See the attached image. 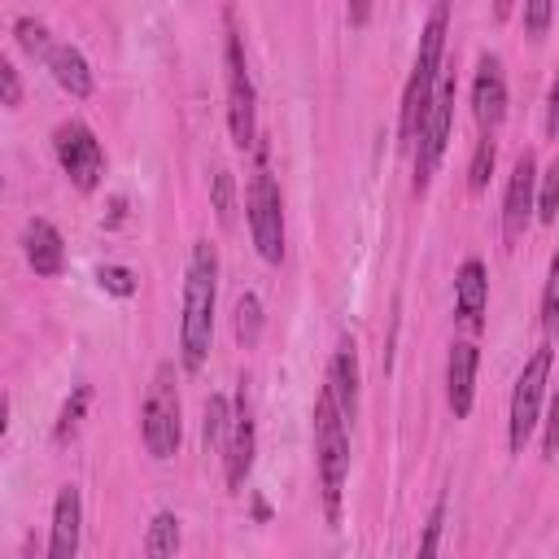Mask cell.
Returning a JSON list of instances; mask_svg holds the SVG:
<instances>
[{"instance_id":"cell-29","label":"cell","mask_w":559,"mask_h":559,"mask_svg":"<svg viewBox=\"0 0 559 559\" xmlns=\"http://www.w3.org/2000/svg\"><path fill=\"white\" fill-rule=\"evenodd\" d=\"M96 280H100V288L114 293V297H131V293H135V271H127V266H100Z\"/></svg>"},{"instance_id":"cell-16","label":"cell","mask_w":559,"mask_h":559,"mask_svg":"<svg viewBox=\"0 0 559 559\" xmlns=\"http://www.w3.org/2000/svg\"><path fill=\"white\" fill-rule=\"evenodd\" d=\"M79 528H83V493L79 485H61L52 502V537H48V559H74L79 550Z\"/></svg>"},{"instance_id":"cell-19","label":"cell","mask_w":559,"mask_h":559,"mask_svg":"<svg viewBox=\"0 0 559 559\" xmlns=\"http://www.w3.org/2000/svg\"><path fill=\"white\" fill-rule=\"evenodd\" d=\"M210 205H214L218 227L231 231V227H236V175H231L227 166H218V170L210 175Z\"/></svg>"},{"instance_id":"cell-34","label":"cell","mask_w":559,"mask_h":559,"mask_svg":"<svg viewBox=\"0 0 559 559\" xmlns=\"http://www.w3.org/2000/svg\"><path fill=\"white\" fill-rule=\"evenodd\" d=\"M371 4H376V0H345L349 26H367V22H371Z\"/></svg>"},{"instance_id":"cell-7","label":"cell","mask_w":559,"mask_h":559,"mask_svg":"<svg viewBox=\"0 0 559 559\" xmlns=\"http://www.w3.org/2000/svg\"><path fill=\"white\" fill-rule=\"evenodd\" d=\"M454 92H459L454 70H441L437 92H432V105H428V118H424V127H419V135H415V148H411V153H415V179H411V188H415L419 197L428 192V179H432V170L441 166L450 127H454Z\"/></svg>"},{"instance_id":"cell-14","label":"cell","mask_w":559,"mask_h":559,"mask_svg":"<svg viewBox=\"0 0 559 559\" xmlns=\"http://www.w3.org/2000/svg\"><path fill=\"white\" fill-rule=\"evenodd\" d=\"M485 306H489V275H485V262L480 258H467L454 275V314L467 332H480L485 328Z\"/></svg>"},{"instance_id":"cell-24","label":"cell","mask_w":559,"mask_h":559,"mask_svg":"<svg viewBox=\"0 0 559 559\" xmlns=\"http://www.w3.org/2000/svg\"><path fill=\"white\" fill-rule=\"evenodd\" d=\"M493 157H498V144H493V131H485V135L476 140V153H472V166H467V188H472V192H485V188H489Z\"/></svg>"},{"instance_id":"cell-26","label":"cell","mask_w":559,"mask_h":559,"mask_svg":"<svg viewBox=\"0 0 559 559\" xmlns=\"http://www.w3.org/2000/svg\"><path fill=\"white\" fill-rule=\"evenodd\" d=\"M542 328H546V336H559V245L550 253V275H546V293H542Z\"/></svg>"},{"instance_id":"cell-18","label":"cell","mask_w":559,"mask_h":559,"mask_svg":"<svg viewBox=\"0 0 559 559\" xmlns=\"http://www.w3.org/2000/svg\"><path fill=\"white\" fill-rule=\"evenodd\" d=\"M328 380H332V389H336V402H341L345 419H354V415H358V380H362V376H358V345H354V336H341V341H336Z\"/></svg>"},{"instance_id":"cell-12","label":"cell","mask_w":559,"mask_h":559,"mask_svg":"<svg viewBox=\"0 0 559 559\" xmlns=\"http://www.w3.org/2000/svg\"><path fill=\"white\" fill-rule=\"evenodd\" d=\"M472 114L480 122V131H493L507 118V74L502 61L493 52H485L476 61V79H472Z\"/></svg>"},{"instance_id":"cell-8","label":"cell","mask_w":559,"mask_h":559,"mask_svg":"<svg viewBox=\"0 0 559 559\" xmlns=\"http://www.w3.org/2000/svg\"><path fill=\"white\" fill-rule=\"evenodd\" d=\"M550 345L533 349V358L524 362V371L515 376V389H511V411H507V445L511 454L524 450V441L533 437L537 419H542V402H546V384H550Z\"/></svg>"},{"instance_id":"cell-35","label":"cell","mask_w":559,"mask_h":559,"mask_svg":"<svg viewBox=\"0 0 559 559\" xmlns=\"http://www.w3.org/2000/svg\"><path fill=\"white\" fill-rule=\"evenodd\" d=\"M511 4H515V0H493V17L507 22V17H511Z\"/></svg>"},{"instance_id":"cell-9","label":"cell","mask_w":559,"mask_h":559,"mask_svg":"<svg viewBox=\"0 0 559 559\" xmlns=\"http://www.w3.org/2000/svg\"><path fill=\"white\" fill-rule=\"evenodd\" d=\"M52 148H57V162H61V170L70 175V183H74L79 192H96V183H100V175H105V148H100L96 131H92L87 122L70 118V122H61V127L52 131Z\"/></svg>"},{"instance_id":"cell-27","label":"cell","mask_w":559,"mask_h":559,"mask_svg":"<svg viewBox=\"0 0 559 559\" xmlns=\"http://www.w3.org/2000/svg\"><path fill=\"white\" fill-rule=\"evenodd\" d=\"M537 218L542 223H555L559 218V157L546 166L542 175V192H537Z\"/></svg>"},{"instance_id":"cell-30","label":"cell","mask_w":559,"mask_h":559,"mask_svg":"<svg viewBox=\"0 0 559 559\" xmlns=\"http://www.w3.org/2000/svg\"><path fill=\"white\" fill-rule=\"evenodd\" d=\"M441 528H445V498H437V507H432V515H428V528H424V537H419V555H432V550H437Z\"/></svg>"},{"instance_id":"cell-28","label":"cell","mask_w":559,"mask_h":559,"mask_svg":"<svg viewBox=\"0 0 559 559\" xmlns=\"http://www.w3.org/2000/svg\"><path fill=\"white\" fill-rule=\"evenodd\" d=\"M550 13H555V0H524V13H520L524 35L542 39V35H546V26H550Z\"/></svg>"},{"instance_id":"cell-20","label":"cell","mask_w":559,"mask_h":559,"mask_svg":"<svg viewBox=\"0 0 559 559\" xmlns=\"http://www.w3.org/2000/svg\"><path fill=\"white\" fill-rule=\"evenodd\" d=\"M227 428H231V402H227L223 393H210L205 419H201V441H205V450H223Z\"/></svg>"},{"instance_id":"cell-11","label":"cell","mask_w":559,"mask_h":559,"mask_svg":"<svg viewBox=\"0 0 559 559\" xmlns=\"http://www.w3.org/2000/svg\"><path fill=\"white\" fill-rule=\"evenodd\" d=\"M537 157L533 153H520L515 166H511V179H507V197H502V240L515 245L537 210Z\"/></svg>"},{"instance_id":"cell-10","label":"cell","mask_w":559,"mask_h":559,"mask_svg":"<svg viewBox=\"0 0 559 559\" xmlns=\"http://www.w3.org/2000/svg\"><path fill=\"white\" fill-rule=\"evenodd\" d=\"M253 450H258L253 402H249V380H240V389L231 397V428H227V441H223V476H227V489H245V480L253 472Z\"/></svg>"},{"instance_id":"cell-25","label":"cell","mask_w":559,"mask_h":559,"mask_svg":"<svg viewBox=\"0 0 559 559\" xmlns=\"http://www.w3.org/2000/svg\"><path fill=\"white\" fill-rule=\"evenodd\" d=\"M13 35H17V44H22L31 57H48V52H52V44H57V39L48 35V26H44L39 17H31V13L13 22Z\"/></svg>"},{"instance_id":"cell-33","label":"cell","mask_w":559,"mask_h":559,"mask_svg":"<svg viewBox=\"0 0 559 559\" xmlns=\"http://www.w3.org/2000/svg\"><path fill=\"white\" fill-rule=\"evenodd\" d=\"M546 131H550V140H559V74L546 92Z\"/></svg>"},{"instance_id":"cell-6","label":"cell","mask_w":559,"mask_h":559,"mask_svg":"<svg viewBox=\"0 0 559 559\" xmlns=\"http://www.w3.org/2000/svg\"><path fill=\"white\" fill-rule=\"evenodd\" d=\"M223 66H227V127L240 153H249L262 135H258V92L249 79V61H245V44L240 31L227 13V39H223Z\"/></svg>"},{"instance_id":"cell-2","label":"cell","mask_w":559,"mask_h":559,"mask_svg":"<svg viewBox=\"0 0 559 559\" xmlns=\"http://www.w3.org/2000/svg\"><path fill=\"white\" fill-rule=\"evenodd\" d=\"M445 26H450V0H437V9L428 13L424 31H419V48H415V66L411 79L402 87V109H397V140L402 148H415V135L428 118L437 79H441V61H445Z\"/></svg>"},{"instance_id":"cell-31","label":"cell","mask_w":559,"mask_h":559,"mask_svg":"<svg viewBox=\"0 0 559 559\" xmlns=\"http://www.w3.org/2000/svg\"><path fill=\"white\" fill-rule=\"evenodd\" d=\"M0 87H4V105L17 109L22 105V79H17V66L13 61H0Z\"/></svg>"},{"instance_id":"cell-23","label":"cell","mask_w":559,"mask_h":559,"mask_svg":"<svg viewBox=\"0 0 559 559\" xmlns=\"http://www.w3.org/2000/svg\"><path fill=\"white\" fill-rule=\"evenodd\" d=\"M87 402H92V384H74V393L66 397V406H61V415H57V424H52V441H70V437L79 432Z\"/></svg>"},{"instance_id":"cell-22","label":"cell","mask_w":559,"mask_h":559,"mask_svg":"<svg viewBox=\"0 0 559 559\" xmlns=\"http://www.w3.org/2000/svg\"><path fill=\"white\" fill-rule=\"evenodd\" d=\"M231 314H236V341L245 349L258 345V336H262V301H258V293H240Z\"/></svg>"},{"instance_id":"cell-17","label":"cell","mask_w":559,"mask_h":559,"mask_svg":"<svg viewBox=\"0 0 559 559\" xmlns=\"http://www.w3.org/2000/svg\"><path fill=\"white\" fill-rule=\"evenodd\" d=\"M44 61H48V70H52V79H57V87H61V92H70L74 100L92 96L96 74H92L87 57H83L74 44H52V52H48Z\"/></svg>"},{"instance_id":"cell-5","label":"cell","mask_w":559,"mask_h":559,"mask_svg":"<svg viewBox=\"0 0 559 559\" xmlns=\"http://www.w3.org/2000/svg\"><path fill=\"white\" fill-rule=\"evenodd\" d=\"M179 389H175V362H157L144 406H140V437L153 459H175L183 441V419H179Z\"/></svg>"},{"instance_id":"cell-1","label":"cell","mask_w":559,"mask_h":559,"mask_svg":"<svg viewBox=\"0 0 559 559\" xmlns=\"http://www.w3.org/2000/svg\"><path fill=\"white\" fill-rule=\"evenodd\" d=\"M214 297H218V253L210 240L192 245L188 280H183V319H179V362L183 371H201L214 341Z\"/></svg>"},{"instance_id":"cell-4","label":"cell","mask_w":559,"mask_h":559,"mask_svg":"<svg viewBox=\"0 0 559 559\" xmlns=\"http://www.w3.org/2000/svg\"><path fill=\"white\" fill-rule=\"evenodd\" d=\"M245 214H249V236L262 253V262H280L284 258V197L280 183L271 175L266 162V144H253V175H249V192H245Z\"/></svg>"},{"instance_id":"cell-3","label":"cell","mask_w":559,"mask_h":559,"mask_svg":"<svg viewBox=\"0 0 559 559\" xmlns=\"http://www.w3.org/2000/svg\"><path fill=\"white\" fill-rule=\"evenodd\" d=\"M345 411L336 402L332 380H323L314 397V467H319V493H323V515L336 528L341 524V498H345V476H349V432H345Z\"/></svg>"},{"instance_id":"cell-32","label":"cell","mask_w":559,"mask_h":559,"mask_svg":"<svg viewBox=\"0 0 559 559\" xmlns=\"http://www.w3.org/2000/svg\"><path fill=\"white\" fill-rule=\"evenodd\" d=\"M542 450H546V454L559 450V393L546 402V437H542Z\"/></svg>"},{"instance_id":"cell-15","label":"cell","mask_w":559,"mask_h":559,"mask_svg":"<svg viewBox=\"0 0 559 559\" xmlns=\"http://www.w3.org/2000/svg\"><path fill=\"white\" fill-rule=\"evenodd\" d=\"M22 253H26L31 271L44 275V280H52V275L66 271V245H61V231L48 218H31L22 227Z\"/></svg>"},{"instance_id":"cell-21","label":"cell","mask_w":559,"mask_h":559,"mask_svg":"<svg viewBox=\"0 0 559 559\" xmlns=\"http://www.w3.org/2000/svg\"><path fill=\"white\" fill-rule=\"evenodd\" d=\"M175 550H179V515L157 511L148 520V533H144V555L162 559V555H175Z\"/></svg>"},{"instance_id":"cell-13","label":"cell","mask_w":559,"mask_h":559,"mask_svg":"<svg viewBox=\"0 0 559 559\" xmlns=\"http://www.w3.org/2000/svg\"><path fill=\"white\" fill-rule=\"evenodd\" d=\"M476 367H480L476 341H454L450 345V358H445V402H450L454 419H467L472 415V402H476Z\"/></svg>"}]
</instances>
